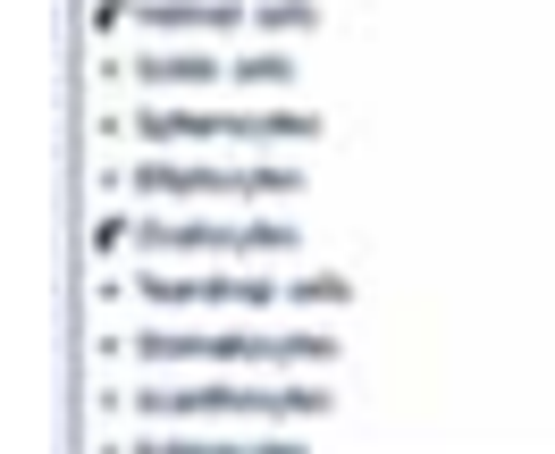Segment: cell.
Here are the masks:
<instances>
[{
    "label": "cell",
    "instance_id": "6da1fadb",
    "mask_svg": "<svg viewBox=\"0 0 555 454\" xmlns=\"http://www.w3.org/2000/svg\"><path fill=\"white\" fill-rule=\"evenodd\" d=\"M152 303H337L346 286L320 278V286H270V278H152L143 286Z\"/></svg>",
    "mask_w": 555,
    "mask_h": 454
}]
</instances>
